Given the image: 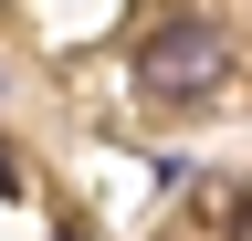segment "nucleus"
Masks as SVG:
<instances>
[{"mask_svg": "<svg viewBox=\"0 0 252 241\" xmlns=\"http://www.w3.org/2000/svg\"><path fill=\"white\" fill-rule=\"evenodd\" d=\"M220 74H231V53H220L210 21H158V32L137 42V95L147 105H210Z\"/></svg>", "mask_w": 252, "mask_h": 241, "instance_id": "nucleus-1", "label": "nucleus"}, {"mask_svg": "<svg viewBox=\"0 0 252 241\" xmlns=\"http://www.w3.org/2000/svg\"><path fill=\"white\" fill-rule=\"evenodd\" d=\"M231 241H252V199H242V210H231Z\"/></svg>", "mask_w": 252, "mask_h": 241, "instance_id": "nucleus-2", "label": "nucleus"}, {"mask_svg": "<svg viewBox=\"0 0 252 241\" xmlns=\"http://www.w3.org/2000/svg\"><path fill=\"white\" fill-rule=\"evenodd\" d=\"M11 189H21V168H11V158H0V199H11Z\"/></svg>", "mask_w": 252, "mask_h": 241, "instance_id": "nucleus-3", "label": "nucleus"}]
</instances>
